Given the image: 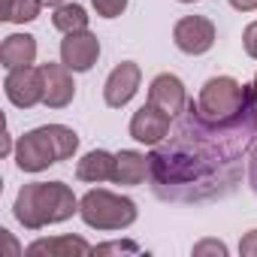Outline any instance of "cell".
Wrapping results in <instances>:
<instances>
[{
	"label": "cell",
	"mask_w": 257,
	"mask_h": 257,
	"mask_svg": "<svg viewBox=\"0 0 257 257\" xmlns=\"http://www.w3.org/2000/svg\"><path fill=\"white\" fill-rule=\"evenodd\" d=\"M257 140L251 112L227 124H212L200 115L197 100H188L173 137L149 155V182L155 197L173 203H203L227 197L242 176V161Z\"/></svg>",
	"instance_id": "6da1fadb"
},
{
	"label": "cell",
	"mask_w": 257,
	"mask_h": 257,
	"mask_svg": "<svg viewBox=\"0 0 257 257\" xmlns=\"http://www.w3.org/2000/svg\"><path fill=\"white\" fill-rule=\"evenodd\" d=\"M13 215L25 230H43L79 215V197L64 182H31L16 194Z\"/></svg>",
	"instance_id": "7a4b0ae2"
},
{
	"label": "cell",
	"mask_w": 257,
	"mask_h": 257,
	"mask_svg": "<svg viewBox=\"0 0 257 257\" xmlns=\"http://www.w3.org/2000/svg\"><path fill=\"white\" fill-rule=\"evenodd\" d=\"M79 152V134L67 124H43L34 127L16 143V167L22 173H43L61 161H70Z\"/></svg>",
	"instance_id": "3957f363"
},
{
	"label": "cell",
	"mask_w": 257,
	"mask_h": 257,
	"mask_svg": "<svg viewBox=\"0 0 257 257\" xmlns=\"http://www.w3.org/2000/svg\"><path fill=\"white\" fill-rule=\"evenodd\" d=\"M79 218L100 233L112 230H127L140 218V209L131 197L106 191V188H91L85 197H79Z\"/></svg>",
	"instance_id": "277c9868"
},
{
	"label": "cell",
	"mask_w": 257,
	"mask_h": 257,
	"mask_svg": "<svg viewBox=\"0 0 257 257\" xmlns=\"http://www.w3.org/2000/svg\"><path fill=\"white\" fill-rule=\"evenodd\" d=\"M200 115L212 124H227L236 121L239 115L248 112V85L236 82L233 76H212L203 82L197 94Z\"/></svg>",
	"instance_id": "5b68a950"
},
{
	"label": "cell",
	"mask_w": 257,
	"mask_h": 257,
	"mask_svg": "<svg viewBox=\"0 0 257 257\" xmlns=\"http://www.w3.org/2000/svg\"><path fill=\"white\" fill-rule=\"evenodd\" d=\"M215 40H218V28H215V22L206 19V16H185V19H179L176 28H173V43H176V49L185 52V55H191V58L206 55V52L215 46Z\"/></svg>",
	"instance_id": "8992f818"
},
{
	"label": "cell",
	"mask_w": 257,
	"mask_h": 257,
	"mask_svg": "<svg viewBox=\"0 0 257 257\" xmlns=\"http://www.w3.org/2000/svg\"><path fill=\"white\" fill-rule=\"evenodd\" d=\"M4 94H7V100L16 109H34V106H40L43 103V70L37 64L7 70Z\"/></svg>",
	"instance_id": "52a82bcc"
},
{
	"label": "cell",
	"mask_w": 257,
	"mask_h": 257,
	"mask_svg": "<svg viewBox=\"0 0 257 257\" xmlns=\"http://www.w3.org/2000/svg\"><path fill=\"white\" fill-rule=\"evenodd\" d=\"M140 82H143V70L137 61H121L112 67V73L106 76L103 82V100L109 109H124L140 91Z\"/></svg>",
	"instance_id": "ba28073f"
},
{
	"label": "cell",
	"mask_w": 257,
	"mask_h": 257,
	"mask_svg": "<svg viewBox=\"0 0 257 257\" xmlns=\"http://www.w3.org/2000/svg\"><path fill=\"white\" fill-rule=\"evenodd\" d=\"M170 124H173V118H170L167 112H161L158 106L146 103V106H140V109L134 112V118H131V137H134L140 146L155 149V146H161V143L170 137Z\"/></svg>",
	"instance_id": "9c48e42d"
},
{
	"label": "cell",
	"mask_w": 257,
	"mask_h": 257,
	"mask_svg": "<svg viewBox=\"0 0 257 257\" xmlns=\"http://www.w3.org/2000/svg\"><path fill=\"white\" fill-rule=\"evenodd\" d=\"M100 61V40L91 31L64 34L61 40V64H67L73 73H88Z\"/></svg>",
	"instance_id": "30bf717a"
},
{
	"label": "cell",
	"mask_w": 257,
	"mask_h": 257,
	"mask_svg": "<svg viewBox=\"0 0 257 257\" xmlns=\"http://www.w3.org/2000/svg\"><path fill=\"white\" fill-rule=\"evenodd\" d=\"M43 70V106L49 109H67L76 97L73 70L67 64H40Z\"/></svg>",
	"instance_id": "8fae6325"
},
{
	"label": "cell",
	"mask_w": 257,
	"mask_h": 257,
	"mask_svg": "<svg viewBox=\"0 0 257 257\" xmlns=\"http://www.w3.org/2000/svg\"><path fill=\"white\" fill-rule=\"evenodd\" d=\"M149 103L158 106L161 112H167L170 118H179L188 106V91L185 82L176 73H158L149 85Z\"/></svg>",
	"instance_id": "7c38bea8"
},
{
	"label": "cell",
	"mask_w": 257,
	"mask_h": 257,
	"mask_svg": "<svg viewBox=\"0 0 257 257\" xmlns=\"http://www.w3.org/2000/svg\"><path fill=\"white\" fill-rule=\"evenodd\" d=\"M28 257H79V254H94V245L82 236H49V239H34L25 248Z\"/></svg>",
	"instance_id": "4fadbf2b"
},
{
	"label": "cell",
	"mask_w": 257,
	"mask_h": 257,
	"mask_svg": "<svg viewBox=\"0 0 257 257\" xmlns=\"http://www.w3.org/2000/svg\"><path fill=\"white\" fill-rule=\"evenodd\" d=\"M146 179H149V155L134 152V149L115 152V176H112L115 185L134 188V185H143Z\"/></svg>",
	"instance_id": "5bb4252c"
},
{
	"label": "cell",
	"mask_w": 257,
	"mask_h": 257,
	"mask_svg": "<svg viewBox=\"0 0 257 257\" xmlns=\"http://www.w3.org/2000/svg\"><path fill=\"white\" fill-rule=\"evenodd\" d=\"M115 176V155L106 149H94L88 155H82V161L76 164V179L88 182V185H103L112 182Z\"/></svg>",
	"instance_id": "9a60e30c"
},
{
	"label": "cell",
	"mask_w": 257,
	"mask_h": 257,
	"mask_svg": "<svg viewBox=\"0 0 257 257\" xmlns=\"http://www.w3.org/2000/svg\"><path fill=\"white\" fill-rule=\"evenodd\" d=\"M37 61V37L31 34H10L0 43V64L7 70L16 67H31Z\"/></svg>",
	"instance_id": "2e32d148"
},
{
	"label": "cell",
	"mask_w": 257,
	"mask_h": 257,
	"mask_svg": "<svg viewBox=\"0 0 257 257\" xmlns=\"http://www.w3.org/2000/svg\"><path fill=\"white\" fill-rule=\"evenodd\" d=\"M52 25H55V31H61V34H76V31H88L91 16H88V10H85L82 4H70V0H67V4L55 7Z\"/></svg>",
	"instance_id": "e0dca14e"
},
{
	"label": "cell",
	"mask_w": 257,
	"mask_h": 257,
	"mask_svg": "<svg viewBox=\"0 0 257 257\" xmlns=\"http://www.w3.org/2000/svg\"><path fill=\"white\" fill-rule=\"evenodd\" d=\"M43 0H4V19L7 25H28V22H37L40 13H43Z\"/></svg>",
	"instance_id": "ac0fdd59"
},
{
	"label": "cell",
	"mask_w": 257,
	"mask_h": 257,
	"mask_svg": "<svg viewBox=\"0 0 257 257\" xmlns=\"http://www.w3.org/2000/svg\"><path fill=\"white\" fill-rule=\"evenodd\" d=\"M127 4H131V0H91V7H94V13L100 19H118V16H124Z\"/></svg>",
	"instance_id": "d6986e66"
},
{
	"label": "cell",
	"mask_w": 257,
	"mask_h": 257,
	"mask_svg": "<svg viewBox=\"0 0 257 257\" xmlns=\"http://www.w3.org/2000/svg\"><path fill=\"white\" fill-rule=\"evenodd\" d=\"M191 254H194V257H206V254H212V257H227L230 248H227L221 239H200V242H194Z\"/></svg>",
	"instance_id": "ffe728a7"
},
{
	"label": "cell",
	"mask_w": 257,
	"mask_h": 257,
	"mask_svg": "<svg viewBox=\"0 0 257 257\" xmlns=\"http://www.w3.org/2000/svg\"><path fill=\"white\" fill-rule=\"evenodd\" d=\"M94 254H140L137 242H103L94 245Z\"/></svg>",
	"instance_id": "44dd1931"
},
{
	"label": "cell",
	"mask_w": 257,
	"mask_h": 257,
	"mask_svg": "<svg viewBox=\"0 0 257 257\" xmlns=\"http://www.w3.org/2000/svg\"><path fill=\"white\" fill-rule=\"evenodd\" d=\"M242 49H245L248 58L257 61V22L245 25V31H242Z\"/></svg>",
	"instance_id": "7402d4cb"
},
{
	"label": "cell",
	"mask_w": 257,
	"mask_h": 257,
	"mask_svg": "<svg viewBox=\"0 0 257 257\" xmlns=\"http://www.w3.org/2000/svg\"><path fill=\"white\" fill-rule=\"evenodd\" d=\"M245 170H248V185H251V191L257 194V140H254V146H251V152H248Z\"/></svg>",
	"instance_id": "603a6c76"
},
{
	"label": "cell",
	"mask_w": 257,
	"mask_h": 257,
	"mask_svg": "<svg viewBox=\"0 0 257 257\" xmlns=\"http://www.w3.org/2000/svg\"><path fill=\"white\" fill-rule=\"evenodd\" d=\"M239 254L242 257H257V230H248L239 242Z\"/></svg>",
	"instance_id": "cb8c5ba5"
},
{
	"label": "cell",
	"mask_w": 257,
	"mask_h": 257,
	"mask_svg": "<svg viewBox=\"0 0 257 257\" xmlns=\"http://www.w3.org/2000/svg\"><path fill=\"white\" fill-rule=\"evenodd\" d=\"M248 112H251V118L257 124V73H254V79L248 85Z\"/></svg>",
	"instance_id": "d4e9b609"
},
{
	"label": "cell",
	"mask_w": 257,
	"mask_h": 257,
	"mask_svg": "<svg viewBox=\"0 0 257 257\" xmlns=\"http://www.w3.org/2000/svg\"><path fill=\"white\" fill-rule=\"evenodd\" d=\"M236 13H257V0H230Z\"/></svg>",
	"instance_id": "484cf974"
},
{
	"label": "cell",
	"mask_w": 257,
	"mask_h": 257,
	"mask_svg": "<svg viewBox=\"0 0 257 257\" xmlns=\"http://www.w3.org/2000/svg\"><path fill=\"white\" fill-rule=\"evenodd\" d=\"M46 7H61V4H67V0H43Z\"/></svg>",
	"instance_id": "4316f807"
},
{
	"label": "cell",
	"mask_w": 257,
	"mask_h": 257,
	"mask_svg": "<svg viewBox=\"0 0 257 257\" xmlns=\"http://www.w3.org/2000/svg\"><path fill=\"white\" fill-rule=\"evenodd\" d=\"M179 4H200V0H179Z\"/></svg>",
	"instance_id": "83f0119b"
}]
</instances>
